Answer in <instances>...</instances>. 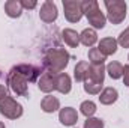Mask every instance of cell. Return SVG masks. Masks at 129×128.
Listing matches in <instances>:
<instances>
[{
	"label": "cell",
	"instance_id": "obj_1",
	"mask_svg": "<svg viewBox=\"0 0 129 128\" xmlns=\"http://www.w3.org/2000/svg\"><path fill=\"white\" fill-rule=\"evenodd\" d=\"M69 53L64 48H50L45 56H44V66L47 69V72H53V74H59L62 72L69 63Z\"/></svg>",
	"mask_w": 129,
	"mask_h": 128
},
{
	"label": "cell",
	"instance_id": "obj_2",
	"mask_svg": "<svg viewBox=\"0 0 129 128\" xmlns=\"http://www.w3.org/2000/svg\"><path fill=\"white\" fill-rule=\"evenodd\" d=\"M83 14L86 15L87 21L92 24L93 29H104L107 23V17L101 12L99 3L96 0H83L81 2Z\"/></svg>",
	"mask_w": 129,
	"mask_h": 128
},
{
	"label": "cell",
	"instance_id": "obj_3",
	"mask_svg": "<svg viewBox=\"0 0 129 128\" xmlns=\"http://www.w3.org/2000/svg\"><path fill=\"white\" fill-rule=\"evenodd\" d=\"M6 84L17 96H29V81L15 66L6 75Z\"/></svg>",
	"mask_w": 129,
	"mask_h": 128
},
{
	"label": "cell",
	"instance_id": "obj_4",
	"mask_svg": "<svg viewBox=\"0 0 129 128\" xmlns=\"http://www.w3.org/2000/svg\"><path fill=\"white\" fill-rule=\"evenodd\" d=\"M107 8V20L113 24H120L126 18V2L123 0H105L104 2Z\"/></svg>",
	"mask_w": 129,
	"mask_h": 128
},
{
	"label": "cell",
	"instance_id": "obj_5",
	"mask_svg": "<svg viewBox=\"0 0 129 128\" xmlns=\"http://www.w3.org/2000/svg\"><path fill=\"white\" fill-rule=\"evenodd\" d=\"M0 115L8 119H18L23 116V105L8 95L0 101Z\"/></svg>",
	"mask_w": 129,
	"mask_h": 128
},
{
	"label": "cell",
	"instance_id": "obj_6",
	"mask_svg": "<svg viewBox=\"0 0 129 128\" xmlns=\"http://www.w3.org/2000/svg\"><path fill=\"white\" fill-rule=\"evenodd\" d=\"M64 18L69 23H78L83 18V8L80 0H63Z\"/></svg>",
	"mask_w": 129,
	"mask_h": 128
},
{
	"label": "cell",
	"instance_id": "obj_7",
	"mask_svg": "<svg viewBox=\"0 0 129 128\" xmlns=\"http://www.w3.org/2000/svg\"><path fill=\"white\" fill-rule=\"evenodd\" d=\"M39 17H41V20H42L44 23H47V24L56 21L57 17H59V11H57L56 3L51 2V0H45V2L42 3V6H41Z\"/></svg>",
	"mask_w": 129,
	"mask_h": 128
},
{
	"label": "cell",
	"instance_id": "obj_8",
	"mask_svg": "<svg viewBox=\"0 0 129 128\" xmlns=\"http://www.w3.org/2000/svg\"><path fill=\"white\" fill-rule=\"evenodd\" d=\"M59 121L64 127H74L78 122V112L74 107H64L59 112Z\"/></svg>",
	"mask_w": 129,
	"mask_h": 128
},
{
	"label": "cell",
	"instance_id": "obj_9",
	"mask_svg": "<svg viewBox=\"0 0 129 128\" xmlns=\"http://www.w3.org/2000/svg\"><path fill=\"white\" fill-rule=\"evenodd\" d=\"M38 88L44 94H50L56 91V74L53 72H42L41 78L38 80Z\"/></svg>",
	"mask_w": 129,
	"mask_h": 128
},
{
	"label": "cell",
	"instance_id": "obj_10",
	"mask_svg": "<svg viewBox=\"0 0 129 128\" xmlns=\"http://www.w3.org/2000/svg\"><path fill=\"white\" fill-rule=\"evenodd\" d=\"M26 78L29 83H35L38 81V77H41V68L39 66H35V65H30V63H21V65H17L15 66Z\"/></svg>",
	"mask_w": 129,
	"mask_h": 128
},
{
	"label": "cell",
	"instance_id": "obj_11",
	"mask_svg": "<svg viewBox=\"0 0 129 128\" xmlns=\"http://www.w3.org/2000/svg\"><path fill=\"white\" fill-rule=\"evenodd\" d=\"M117 39H114V38H102L101 41H99V45H98V50L107 57V56H111V54H114L116 51H117Z\"/></svg>",
	"mask_w": 129,
	"mask_h": 128
},
{
	"label": "cell",
	"instance_id": "obj_12",
	"mask_svg": "<svg viewBox=\"0 0 129 128\" xmlns=\"http://www.w3.org/2000/svg\"><path fill=\"white\" fill-rule=\"evenodd\" d=\"M72 89V81H71V77L66 74V72H59L56 74V91H59L60 94H69Z\"/></svg>",
	"mask_w": 129,
	"mask_h": 128
},
{
	"label": "cell",
	"instance_id": "obj_13",
	"mask_svg": "<svg viewBox=\"0 0 129 128\" xmlns=\"http://www.w3.org/2000/svg\"><path fill=\"white\" fill-rule=\"evenodd\" d=\"M105 72H107V69H105L104 63H101V65H92V63H90L87 80H92V81H96V83H101V84H104Z\"/></svg>",
	"mask_w": 129,
	"mask_h": 128
},
{
	"label": "cell",
	"instance_id": "obj_14",
	"mask_svg": "<svg viewBox=\"0 0 129 128\" xmlns=\"http://www.w3.org/2000/svg\"><path fill=\"white\" fill-rule=\"evenodd\" d=\"M41 109L45 113H54V112H57L60 109V101L56 96L47 95V96H44V99L41 101Z\"/></svg>",
	"mask_w": 129,
	"mask_h": 128
},
{
	"label": "cell",
	"instance_id": "obj_15",
	"mask_svg": "<svg viewBox=\"0 0 129 128\" xmlns=\"http://www.w3.org/2000/svg\"><path fill=\"white\" fill-rule=\"evenodd\" d=\"M5 12L11 18H20L23 14V6L20 0H8L5 3Z\"/></svg>",
	"mask_w": 129,
	"mask_h": 128
},
{
	"label": "cell",
	"instance_id": "obj_16",
	"mask_svg": "<svg viewBox=\"0 0 129 128\" xmlns=\"http://www.w3.org/2000/svg\"><path fill=\"white\" fill-rule=\"evenodd\" d=\"M89 68H90L89 62L80 60L78 63L75 65V68H74V78L78 83H84L87 80V75H89Z\"/></svg>",
	"mask_w": 129,
	"mask_h": 128
},
{
	"label": "cell",
	"instance_id": "obj_17",
	"mask_svg": "<svg viewBox=\"0 0 129 128\" xmlns=\"http://www.w3.org/2000/svg\"><path fill=\"white\" fill-rule=\"evenodd\" d=\"M119 98V92L114 88H105L101 94H99V102L104 105H111L117 101Z\"/></svg>",
	"mask_w": 129,
	"mask_h": 128
},
{
	"label": "cell",
	"instance_id": "obj_18",
	"mask_svg": "<svg viewBox=\"0 0 129 128\" xmlns=\"http://www.w3.org/2000/svg\"><path fill=\"white\" fill-rule=\"evenodd\" d=\"M98 42V33L95 29H84L80 33V44L86 47H93Z\"/></svg>",
	"mask_w": 129,
	"mask_h": 128
},
{
	"label": "cell",
	"instance_id": "obj_19",
	"mask_svg": "<svg viewBox=\"0 0 129 128\" xmlns=\"http://www.w3.org/2000/svg\"><path fill=\"white\" fill-rule=\"evenodd\" d=\"M62 38H63L64 44H68L72 48H77L80 45V33H77V30L74 29H64L62 32Z\"/></svg>",
	"mask_w": 129,
	"mask_h": 128
},
{
	"label": "cell",
	"instance_id": "obj_20",
	"mask_svg": "<svg viewBox=\"0 0 129 128\" xmlns=\"http://www.w3.org/2000/svg\"><path fill=\"white\" fill-rule=\"evenodd\" d=\"M105 69H107L108 75H110L113 80H119V78H122V75H123V65L120 63V62H117V60L110 62V63L105 66Z\"/></svg>",
	"mask_w": 129,
	"mask_h": 128
},
{
	"label": "cell",
	"instance_id": "obj_21",
	"mask_svg": "<svg viewBox=\"0 0 129 128\" xmlns=\"http://www.w3.org/2000/svg\"><path fill=\"white\" fill-rule=\"evenodd\" d=\"M96 104L93 102V101H90V99H87V101H83L81 102V105H80V112L86 116V118H92L95 113H96Z\"/></svg>",
	"mask_w": 129,
	"mask_h": 128
},
{
	"label": "cell",
	"instance_id": "obj_22",
	"mask_svg": "<svg viewBox=\"0 0 129 128\" xmlns=\"http://www.w3.org/2000/svg\"><path fill=\"white\" fill-rule=\"evenodd\" d=\"M83 88H84V92L89 95H99L102 92V84L96 83V81H92V80H86Z\"/></svg>",
	"mask_w": 129,
	"mask_h": 128
},
{
	"label": "cell",
	"instance_id": "obj_23",
	"mask_svg": "<svg viewBox=\"0 0 129 128\" xmlns=\"http://www.w3.org/2000/svg\"><path fill=\"white\" fill-rule=\"evenodd\" d=\"M105 56L98 50V48H90L89 50V60H90V63L92 65H101L105 62Z\"/></svg>",
	"mask_w": 129,
	"mask_h": 128
},
{
	"label": "cell",
	"instance_id": "obj_24",
	"mask_svg": "<svg viewBox=\"0 0 129 128\" xmlns=\"http://www.w3.org/2000/svg\"><path fill=\"white\" fill-rule=\"evenodd\" d=\"M84 128H104V121L99 118H87L84 122Z\"/></svg>",
	"mask_w": 129,
	"mask_h": 128
},
{
	"label": "cell",
	"instance_id": "obj_25",
	"mask_svg": "<svg viewBox=\"0 0 129 128\" xmlns=\"http://www.w3.org/2000/svg\"><path fill=\"white\" fill-rule=\"evenodd\" d=\"M117 44L123 48H129V27L125 29L123 32L119 35V39H117Z\"/></svg>",
	"mask_w": 129,
	"mask_h": 128
},
{
	"label": "cell",
	"instance_id": "obj_26",
	"mask_svg": "<svg viewBox=\"0 0 129 128\" xmlns=\"http://www.w3.org/2000/svg\"><path fill=\"white\" fill-rule=\"evenodd\" d=\"M21 2V6H23V9L26 8V9H35L36 6H38V3L35 2V0H20Z\"/></svg>",
	"mask_w": 129,
	"mask_h": 128
},
{
	"label": "cell",
	"instance_id": "obj_27",
	"mask_svg": "<svg viewBox=\"0 0 129 128\" xmlns=\"http://www.w3.org/2000/svg\"><path fill=\"white\" fill-rule=\"evenodd\" d=\"M122 78H123L125 86L129 88V65H125L123 66V75H122Z\"/></svg>",
	"mask_w": 129,
	"mask_h": 128
},
{
	"label": "cell",
	"instance_id": "obj_28",
	"mask_svg": "<svg viewBox=\"0 0 129 128\" xmlns=\"http://www.w3.org/2000/svg\"><path fill=\"white\" fill-rule=\"evenodd\" d=\"M5 96H8V89H6V86L0 84V101H2Z\"/></svg>",
	"mask_w": 129,
	"mask_h": 128
},
{
	"label": "cell",
	"instance_id": "obj_29",
	"mask_svg": "<svg viewBox=\"0 0 129 128\" xmlns=\"http://www.w3.org/2000/svg\"><path fill=\"white\" fill-rule=\"evenodd\" d=\"M0 128H6V127H5V124H3V122H0Z\"/></svg>",
	"mask_w": 129,
	"mask_h": 128
},
{
	"label": "cell",
	"instance_id": "obj_30",
	"mask_svg": "<svg viewBox=\"0 0 129 128\" xmlns=\"http://www.w3.org/2000/svg\"><path fill=\"white\" fill-rule=\"evenodd\" d=\"M0 77H2V72H0Z\"/></svg>",
	"mask_w": 129,
	"mask_h": 128
},
{
	"label": "cell",
	"instance_id": "obj_31",
	"mask_svg": "<svg viewBox=\"0 0 129 128\" xmlns=\"http://www.w3.org/2000/svg\"><path fill=\"white\" fill-rule=\"evenodd\" d=\"M128 60H129V56H128Z\"/></svg>",
	"mask_w": 129,
	"mask_h": 128
}]
</instances>
